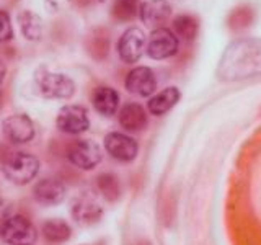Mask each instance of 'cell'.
<instances>
[{
	"label": "cell",
	"mask_w": 261,
	"mask_h": 245,
	"mask_svg": "<svg viewBox=\"0 0 261 245\" xmlns=\"http://www.w3.org/2000/svg\"><path fill=\"white\" fill-rule=\"evenodd\" d=\"M216 76L222 82H240L261 76V38H239L220 56Z\"/></svg>",
	"instance_id": "obj_1"
},
{
	"label": "cell",
	"mask_w": 261,
	"mask_h": 245,
	"mask_svg": "<svg viewBox=\"0 0 261 245\" xmlns=\"http://www.w3.org/2000/svg\"><path fill=\"white\" fill-rule=\"evenodd\" d=\"M35 84L39 95L47 100H69L75 93V82L67 74L53 72L41 65L35 72Z\"/></svg>",
	"instance_id": "obj_2"
},
{
	"label": "cell",
	"mask_w": 261,
	"mask_h": 245,
	"mask_svg": "<svg viewBox=\"0 0 261 245\" xmlns=\"http://www.w3.org/2000/svg\"><path fill=\"white\" fill-rule=\"evenodd\" d=\"M41 163L35 155L27 152H13L7 155L2 170L7 180H10L15 185H27L38 175Z\"/></svg>",
	"instance_id": "obj_3"
},
{
	"label": "cell",
	"mask_w": 261,
	"mask_h": 245,
	"mask_svg": "<svg viewBox=\"0 0 261 245\" xmlns=\"http://www.w3.org/2000/svg\"><path fill=\"white\" fill-rule=\"evenodd\" d=\"M179 41L178 36L170 28H157L152 30L147 38L145 53L153 61H165L178 54Z\"/></svg>",
	"instance_id": "obj_4"
},
{
	"label": "cell",
	"mask_w": 261,
	"mask_h": 245,
	"mask_svg": "<svg viewBox=\"0 0 261 245\" xmlns=\"http://www.w3.org/2000/svg\"><path fill=\"white\" fill-rule=\"evenodd\" d=\"M0 237L8 245H35L38 232L27 217L12 216L0 227Z\"/></svg>",
	"instance_id": "obj_5"
},
{
	"label": "cell",
	"mask_w": 261,
	"mask_h": 245,
	"mask_svg": "<svg viewBox=\"0 0 261 245\" xmlns=\"http://www.w3.org/2000/svg\"><path fill=\"white\" fill-rule=\"evenodd\" d=\"M67 159L82 170H93L103 159L101 147L90 139H77L67 147Z\"/></svg>",
	"instance_id": "obj_6"
},
{
	"label": "cell",
	"mask_w": 261,
	"mask_h": 245,
	"mask_svg": "<svg viewBox=\"0 0 261 245\" xmlns=\"http://www.w3.org/2000/svg\"><path fill=\"white\" fill-rule=\"evenodd\" d=\"M56 126L61 133L77 136L88 131L90 118L85 106L82 105H65L56 116Z\"/></svg>",
	"instance_id": "obj_7"
},
{
	"label": "cell",
	"mask_w": 261,
	"mask_h": 245,
	"mask_svg": "<svg viewBox=\"0 0 261 245\" xmlns=\"http://www.w3.org/2000/svg\"><path fill=\"white\" fill-rule=\"evenodd\" d=\"M145 46H147L145 33L137 27H130L119 36L116 51L119 59L124 64H136L144 56Z\"/></svg>",
	"instance_id": "obj_8"
},
{
	"label": "cell",
	"mask_w": 261,
	"mask_h": 245,
	"mask_svg": "<svg viewBox=\"0 0 261 245\" xmlns=\"http://www.w3.org/2000/svg\"><path fill=\"white\" fill-rule=\"evenodd\" d=\"M105 144V151L108 152L113 159H116L119 162H133L137 154H139V144L134 137H130L124 133H118V131H113L108 133L103 139Z\"/></svg>",
	"instance_id": "obj_9"
},
{
	"label": "cell",
	"mask_w": 261,
	"mask_h": 245,
	"mask_svg": "<svg viewBox=\"0 0 261 245\" xmlns=\"http://www.w3.org/2000/svg\"><path fill=\"white\" fill-rule=\"evenodd\" d=\"M139 16L147 28H165V24L173 18V7L168 0H145L139 8Z\"/></svg>",
	"instance_id": "obj_10"
},
{
	"label": "cell",
	"mask_w": 261,
	"mask_h": 245,
	"mask_svg": "<svg viewBox=\"0 0 261 245\" xmlns=\"http://www.w3.org/2000/svg\"><path fill=\"white\" fill-rule=\"evenodd\" d=\"M124 87L129 93L136 96H152L157 90V77L155 72L147 67V65H137V67L130 69L126 76Z\"/></svg>",
	"instance_id": "obj_11"
},
{
	"label": "cell",
	"mask_w": 261,
	"mask_h": 245,
	"mask_svg": "<svg viewBox=\"0 0 261 245\" xmlns=\"http://www.w3.org/2000/svg\"><path fill=\"white\" fill-rule=\"evenodd\" d=\"M2 133L12 144H24L35 137V125L27 114H10L2 121Z\"/></svg>",
	"instance_id": "obj_12"
},
{
	"label": "cell",
	"mask_w": 261,
	"mask_h": 245,
	"mask_svg": "<svg viewBox=\"0 0 261 245\" xmlns=\"http://www.w3.org/2000/svg\"><path fill=\"white\" fill-rule=\"evenodd\" d=\"M70 214L79 224L92 226V224L100 223V219L103 217V208L96 203L93 196L84 193L72 201Z\"/></svg>",
	"instance_id": "obj_13"
},
{
	"label": "cell",
	"mask_w": 261,
	"mask_h": 245,
	"mask_svg": "<svg viewBox=\"0 0 261 245\" xmlns=\"http://www.w3.org/2000/svg\"><path fill=\"white\" fill-rule=\"evenodd\" d=\"M118 121L121 128L127 131V133H142L149 126L147 110L142 105L134 102H127L121 106V110L118 113Z\"/></svg>",
	"instance_id": "obj_14"
},
{
	"label": "cell",
	"mask_w": 261,
	"mask_h": 245,
	"mask_svg": "<svg viewBox=\"0 0 261 245\" xmlns=\"http://www.w3.org/2000/svg\"><path fill=\"white\" fill-rule=\"evenodd\" d=\"M119 93L110 85H98L92 93V105L96 113L105 118H111L119 110Z\"/></svg>",
	"instance_id": "obj_15"
},
{
	"label": "cell",
	"mask_w": 261,
	"mask_h": 245,
	"mask_svg": "<svg viewBox=\"0 0 261 245\" xmlns=\"http://www.w3.org/2000/svg\"><path fill=\"white\" fill-rule=\"evenodd\" d=\"M65 185L62 182L56 178H44L38 182L35 185V190H33V194H35V200L44 206H56L65 200Z\"/></svg>",
	"instance_id": "obj_16"
},
{
	"label": "cell",
	"mask_w": 261,
	"mask_h": 245,
	"mask_svg": "<svg viewBox=\"0 0 261 245\" xmlns=\"http://www.w3.org/2000/svg\"><path fill=\"white\" fill-rule=\"evenodd\" d=\"M179 98H181V92L178 90V87H165L159 93H155L149 98V102H147V111L153 114V116H163V114H167L170 110L175 108Z\"/></svg>",
	"instance_id": "obj_17"
},
{
	"label": "cell",
	"mask_w": 261,
	"mask_h": 245,
	"mask_svg": "<svg viewBox=\"0 0 261 245\" xmlns=\"http://www.w3.org/2000/svg\"><path fill=\"white\" fill-rule=\"evenodd\" d=\"M110 31L103 27H96L85 38V49L92 59L101 62L110 56Z\"/></svg>",
	"instance_id": "obj_18"
},
{
	"label": "cell",
	"mask_w": 261,
	"mask_h": 245,
	"mask_svg": "<svg viewBox=\"0 0 261 245\" xmlns=\"http://www.w3.org/2000/svg\"><path fill=\"white\" fill-rule=\"evenodd\" d=\"M16 23H18L20 31H21V36L31 41V43H36V41H41L43 38V20L38 13H35L33 10H24L18 12L16 15Z\"/></svg>",
	"instance_id": "obj_19"
},
{
	"label": "cell",
	"mask_w": 261,
	"mask_h": 245,
	"mask_svg": "<svg viewBox=\"0 0 261 245\" xmlns=\"http://www.w3.org/2000/svg\"><path fill=\"white\" fill-rule=\"evenodd\" d=\"M256 18V10L255 7L250 4H240L237 5L235 8H232L230 13L227 15L225 24L227 28L233 31V33H240L248 30L250 27H253Z\"/></svg>",
	"instance_id": "obj_20"
},
{
	"label": "cell",
	"mask_w": 261,
	"mask_h": 245,
	"mask_svg": "<svg viewBox=\"0 0 261 245\" xmlns=\"http://www.w3.org/2000/svg\"><path fill=\"white\" fill-rule=\"evenodd\" d=\"M171 27H173V33L176 36H179L186 43H193L199 35L201 21L196 15L179 13L171 20Z\"/></svg>",
	"instance_id": "obj_21"
},
{
	"label": "cell",
	"mask_w": 261,
	"mask_h": 245,
	"mask_svg": "<svg viewBox=\"0 0 261 245\" xmlns=\"http://www.w3.org/2000/svg\"><path fill=\"white\" fill-rule=\"evenodd\" d=\"M41 232L46 237L47 242L53 243H62L67 242L72 235V229L70 226L62 219H49L41 227Z\"/></svg>",
	"instance_id": "obj_22"
},
{
	"label": "cell",
	"mask_w": 261,
	"mask_h": 245,
	"mask_svg": "<svg viewBox=\"0 0 261 245\" xmlns=\"http://www.w3.org/2000/svg\"><path fill=\"white\" fill-rule=\"evenodd\" d=\"M96 188L101 196L110 203H114L121 198V183L119 178L113 174H101L96 177Z\"/></svg>",
	"instance_id": "obj_23"
},
{
	"label": "cell",
	"mask_w": 261,
	"mask_h": 245,
	"mask_svg": "<svg viewBox=\"0 0 261 245\" xmlns=\"http://www.w3.org/2000/svg\"><path fill=\"white\" fill-rule=\"evenodd\" d=\"M139 2L141 0H114L111 5V16L121 23L134 21L139 15V8H141Z\"/></svg>",
	"instance_id": "obj_24"
},
{
	"label": "cell",
	"mask_w": 261,
	"mask_h": 245,
	"mask_svg": "<svg viewBox=\"0 0 261 245\" xmlns=\"http://www.w3.org/2000/svg\"><path fill=\"white\" fill-rule=\"evenodd\" d=\"M13 38H15V31H13L10 15H8L7 10L0 8V43H8Z\"/></svg>",
	"instance_id": "obj_25"
},
{
	"label": "cell",
	"mask_w": 261,
	"mask_h": 245,
	"mask_svg": "<svg viewBox=\"0 0 261 245\" xmlns=\"http://www.w3.org/2000/svg\"><path fill=\"white\" fill-rule=\"evenodd\" d=\"M13 216V206L10 201L0 200V223H5L7 219H10Z\"/></svg>",
	"instance_id": "obj_26"
},
{
	"label": "cell",
	"mask_w": 261,
	"mask_h": 245,
	"mask_svg": "<svg viewBox=\"0 0 261 245\" xmlns=\"http://www.w3.org/2000/svg\"><path fill=\"white\" fill-rule=\"evenodd\" d=\"M5 76H7V64L0 59V84L5 80Z\"/></svg>",
	"instance_id": "obj_27"
},
{
	"label": "cell",
	"mask_w": 261,
	"mask_h": 245,
	"mask_svg": "<svg viewBox=\"0 0 261 245\" xmlns=\"http://www.w3.org/2000/svg\"><path fill=\"white\" fill-rule=\"evenodd\" d=\"M73 2H75L80 8H87V7L92 5L95 0H73Z\"/></svg>",
	"instance_id": "obj_28"
},
{
	"label": "cell",
	"mask_w": 261,
	"mask_h": 245,
	"mask_svg": "<svg viewBox=\"0 0 261 245\" xmlns=\"http://www.w3.org/2000/svg\"><path fill=\"white\" fill-rule=\"evenodd\" d=\"M2 105H4V93H2V90H0V108H2Z\"/></svg>",
	"instance_id": "obj_29"
},
{
	"label": "cell",
	"mask_w": 261,
	"mask_h": 245,
	"mask_svg": "<svg viewBox=\"0 0 261 245\" xmlns=\"http://www.w3.org/2000/svg\"><path fill=\"white\" fill-rule=\"evenodd\" d=\"M144 245H149V243H144Z\"/></svg>",
	"instance_id": "obj_30"
}]
</instances>
